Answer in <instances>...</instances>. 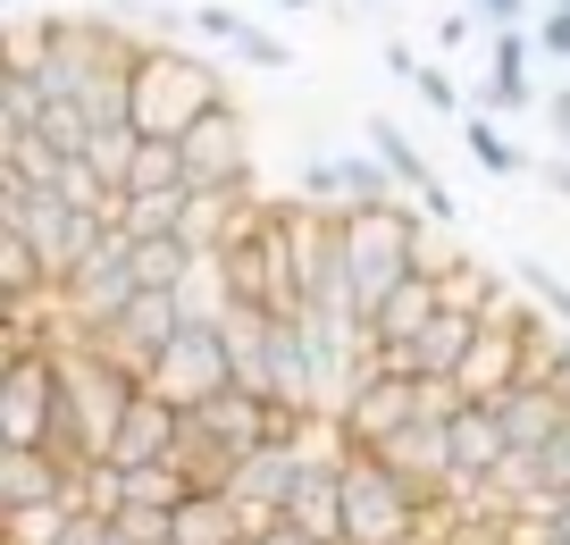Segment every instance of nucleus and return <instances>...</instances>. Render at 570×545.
I'll return each instance as SVG.
<instances>
[{
    "instance_id": "nucleus-1",
    "label": "nucleus",
    "mask_w": 570,
    "mask_h": 545,
    "mask_svg": "<svg viewBox=\"0 0 570 545\" xmlns=\"http://www.w3.org/2000/svg\"><path fill=\"white\" fill-rule=\"evenodd\" d=\"M218 101H235V93L202 51H185V42H142V59H135V135L142 143H185Z\"/></svg>"
},
{
    "instance_id": "nucleus-2",
    "label": "nucleus",
    "mask_w": 570,
    "mask_h": 545,
    "mask_svg": "<svg viewBox=\"0 0 570 545\" xmlns=\"http://www.w3.org/2000/svg\"><path fill=\"white\" fill-rule=\"evenodd\" d=\"M428 227H436V218H428L420 202H386V211L344 218V269H353L361 319H370L377 302H386L394 285L411 278V252H420V235H428Z\"/></svg>"
},
{
    "instance_id": "nucleus-3",
    "label": "nucleus",
    "mask_w": 570,
    "mask_h": 545,
    "mask_svg": "<svg viewBox=\"0 0 570 545\" xmlns=\"http://www.w3.org/2000/svg\"><path fill=\"white\" fill-rule=\"evenodd\" d=\"M428 520V487H411L386 454H353L344 470V537L353 545H411Z\"/></svg>"
},
{
    "instance_id": "nucleus-4",
    "label": "nucleus",
    "mask_w": 570,
    "mask_h": 545,
    "mask_svg": "<svg viewBox=\"0 0 570 545\" xmlns=\"http://www.w3.org/2000/svg\"><path fill=\"white\" fill-rule=\"evenodd\" d=\"M0 227H18L26 244L42 252L51 285H68L76 269H85L92 252H101L109 218H101V211H76V202H59V194H0Z\"/></svg>"
},
{
    "instance_id": "nucleus-5",
    "label": "nucleus",
    "mask_w": 570,
    "mask_h": 545,
    "mask_svg": "<svg viewBox=\"0 0 570 545\" xmlns=\"http://www.w3.org/2000/svg\"><path fill=\"white\" fill-rule=\"evenodd\" d=\"M177 152H185V185H194V194H252V185H261V176H252V118H244V101H218Z\"/></svg>"
},
{
    "instance_id": "nucleus-6",
    "label": "nucleus",
    "mask_w": 570,
    "mask_h": 545,
    "mask_svg": "<svg viewBox=\"0 0 570 545\" xmlns=\"http://www.w3.org/2000/svg\"><path fill=\"white\" fill-rule=\"evenodd\" d=\"M142 387L160 395V403H177V411L218 403V395L235 387V352H227V335H218V328H185L177 344L151 361V378H142Z\"/></svg>"
},
{
    "instance_id": "nucleus-7",
    "label": "nucleus",
    "mask_w": 570,
    "mask_h": 545,
    "mask_svg": "<svg viewBox=\"0 0 570 545\" xmlns=\"http://www.w3.org/2000/svg\"><path fill=\"white\" fill-rule=\"evenodd\" d=\"M294 194L320 202L327 218H361V211L403 202V185L386 176V159H377V152H320V159H303V185H294Z\"/></svg>"
},
{
    "instance_id": "nucleus-8",
    "label": "nucleus",
    "mask_w": 570,
    "mask_h": 545,
    "mask_svg": "<svg viewBox=\"0 0 570 545\" xmlns=\"http://www.w3.org/2000/svg\"><path fill=\"white\" fill-rule=\"evenodd\" d=\"M59 294H68V319H76V328H85V335H101L109 319H118L126 302L142 294V285H135V235H118V227H109V235H101V252H92V261L76 269V278L59 285Z\"/></svg>"
},
{
    "instance_id": "nucleus-9",
    "label": "nucleus",
    "mask_w": 570,
    "mask_h": 545,
    "mask_svg": "<svg viewBox=\"0 0 570 545\" xmlns=\"http://www.w3.org/2000/svg\"><path fill=\"white\" fill-rule=\"evenodd\" d=\"M59 411V361L51 352H18L0 361V445H42Z\"/></svg>"
},
{
    "instance_id": "nucleus-10",
    "label": "nucleus",
    "mask_w": 570,
    "mask_h": 545,
    "mask_svg": "<svg viewBox=\"0 0 570 545\" xmlns=\"http://www.w3.org/2000/svg\"><path fill=\"white\" fill-rule=\"evenodd\" d=\"M177 335H185V311H177V294H135V302H126V311L109 319L101 335H92V344H101L109 361H118V370L151 378V361H160V352L177 344Z\"/></svg>"
},
{
    "instance_id": "nucleus-11",
    "label": "nucleus",
    "mask_w": 570,
    "mask_h": 545,
    "mask_svg": "<svg viewBox=\"0 0 570 545\" xmlns=\"http://www.w3.org/2000/svg\"><path fill=\"white\" fill-rule=\"evenodd\" d=\"M76 478L85 470H68V461L42 454V445H0V520H9V512H51V504L76 512Z\"/></svg>"
},
{
    "instance_id": "nucleus-12",
    "label": "nucleus",
    "mask_w": 570,
    "mask_h": 545,
    "mask_svg": "<svg viewBox=\"0 0 570 545\" xmlns=\"http://www.w3.org/2000/svg\"><path fill=\"white\" fill-rule=\"evenodd\" d=\"M370 152L386 159V176H394V185H403L411 202H420L428 218H436V227H453V235H462V202H453L445 185H436V168H428V152H420V143H411V135H403V126H394V118H370Z\"/></svg>"
},
{
    "instance_id": "nucleus-13",
    "label": "nucleus",
    "mask_w": 570,
    "mask_h": 545,
    "mask_svg": "<svg viewBox=\"0 0 570 545\" xmlns=\"http://www.w3.org/2000/svg\"><path fill=\"white\" fill-rule=\"evenodd\" d=\"M177 445H185V411L142 387L135 411H126V428H118V445H109V461H118V470H168Z\"/></svg>"
},
{
    "instance_id": "nucleus-14",
    "label": "nucleus",
    "mask_w": 570,
    "mask_h": 545,
    "mask_svg": "<svg viewBox=\"0 0 570 545\" xmlns=\"http://www.w3.org/2000/svg\"><path fill=\"white\" fill-rule=\"evenodd\" d=\"M495 420H503V437H512V454H537V461H546V445L570 428V395L546 387V378H529V387H512V395L495 403Z\"/></svg>"
},
{
    "instance_id": "nucleus-15",
    "label": "nucleus",
    "mask_w": 570,
    "mask_h": 545,
    "mask_svg": "<svg viewBox=\"0 0 570 545\" xmlns=\"http://www.w3.org/2000/svg\"><path fill=\"white\" fill-rule=\"evenodd\" d=\"M436 311H445L436 278H403V285H394V294L370 311V344H386V352H411L428 328H436Z\"/></svg>"
},
{
    "instance_id": "nucleus-16",
    "label": "nucleus",
    "mask_w": 570,
    "mask_h": 545,
    "mask_svg": "<svg viewBox=\"0 0 570 545\" xmlns=\"http://www.w3.org/2000/svg\"><path fill=\"white\" fill-rule=\"evenodd\" d=\"M194 35L227 42V51L252 59V68H294V42H277L268 26H252L244 9H227V0H202V9H194Z\"/></svg>"
},
{
    "instance_id": "nucleus-17",
    "label": "nucleus",
    "mask_w": 570,
    "mask_h": 545,
    "mask_svg": "<svg viewBox=\"0 0 570 545\" xmlns=\"http://www.w3.org/2000/svg\"><path fill=\"white\" fill-rule=\"evenodd\" d=\"M386 461L411 478V487H428V495L462 487V470H453V428H428V420H411L403 437L386 445Z\"/></svg>"
},
{
    "instance_id": "nucleus-18",
    "label": "nucleus",
    "mask_w": 570,
    "mask_h": 545,
    "mask_svg": "<svg viewBox=\"0 0 570 545\" xmlns=\"http://www.w3.org/2000/svg\"><path fill=\"white\" fill-rule=\"evenodd\" d=\"M529 42L537 35H487V101L495 109H546V93L529 85Z\"/></svg>"
},
{
    "instance_id": "nucleus-19",
    "label": "nucleus",
    "mask_w": 570,
    "mask_h": 545,
    "mask_svg": "<svg viewBox=\"0 0 570 545\" xmlns=\"http://www.w3.org/2000/svg\"><path fill=\"white\" fill-rule=\"evenodd\" d=\"M285 528H303L320 545H344V470H303V487L285 504Z\"/></svg>"
},
{
    "instance_id": "nucleus-20",
    "label": "nucleus",
    "mask_w": 570,
    "mask_h": 545,
    "mask_svg": "<svg viewBox=\"0 0 570 545\" xmlns=\"http://www.w3.org/2000/svg\"><path fill=\"white\" fill-rule=\"evenodd\" d=\"M168 545H252L235 495H185L177 520H168Z\"/></svg>"
},
{
    "instance_id": "nucleus-21",
    "label": "nucleus",
    "mask_w": 570,
    "mask_h": 545,
    "mask_svg": "<svg viewBox=\"0 0 570 545\" xmlns=\"http://www.w3.org/2000/svg\"><path fill=\"white\" fill-rule=\"evenodd\" d=\"M59 168H68V159L42 135H0V194H51Z\"/></svg>"
},
{
    "instance_id": "nucleus-22",
    "label": "nucleus",
    "mask_w": 570,
    "mask_h": 545,
    "mask_svg": "<svg viewBox=\"0 0 570 545\" xmlns=\"http://www.w3.org/2000/svg\"><path fill=\"white\" fill-rule=\"evenodd\" d=\"M185 211H194V185H177V194H126L118 202V235L168 244V235H185Z\"/></svg>"
},
{
    "instance_id": "nucleus-23",
    "label": "nucleus",
    "mask_w": 570,
    "mask_h": 545,
    "mask_svg": "<svg viewBox=\"0 0 570 545\" xmlns=\"http://www.w3.org/2000/svg\"><path fill=\"white\" fill-rule=\"evenodd\" d=\"M51 285V269H42V252L26 244L18 227H0V302H26V294H42Z\"/></svg>"
},
{
    "instance_id": "nucleus-24",
    "label": "nucleus",
    "mask_w": 570,
    "mask_h": 545,
    "mask_svg": "<svg viewBox=\"0 0 570 545\" xmlns=\"http://www.w3.org/2000/svg\"><path fill=\"white\" fill-rule=\"evenodd\" d=\"M512 285L553 319V328H570V278H562V269H546L537 252H520V261H512Z\"/></svg>"
},
{
    "instance_id": "nucleus-25",
    "label": "nucleus",
    "mask_w": 570,
    "mask_h": 545,
    "mask_svg": "<svg viewBox=\"0 0 570 545\" xmlns=\"http://www.w3.org/2000/svg\"><path fill=\"white\" fill-rule=\"evenodd\" d=\"M185 269H194V252H185L177 235H168V244H135V285L142 294H177Z\"/></svg>"
},
{
    "instance_id": "nucleus-26",
    "label": "nucleus",
    "mask_w": 570,
    "mask_h": 545,
    "mask_svg": "<svg viewBox=\"0 0 570 545\" xmlns=\"http://www.w3.org/2000/svg\"><path fill=\"white\" fill-rule=\"evenodd\" d=\"M42 109H51V101H42V85H35V76L0 68V135H35V126H42Z\"/></svg>"
},
{
    "instance_id": "nucleus-27",
    "label": "nucleus",
    "mask_w": 570,
    "mask_h": 545,
    "mask_svg": "<svg viewBox=\"0 0 570 545\" xmlns=\"http://www.w3.org/2000/svg\"><path fill=\"white\" fill-rule=\"evenodd\" d=\"M462 152H470V159H479V168H487V176H520V168H529V159H520V152H512V135H503V126H495V118H462Z\"/></svg>"
},
{
    "instance_id": "nucleus-28",
    "label": "nucleus",
    "mask_w": 570,
    "mask_h": 545,
    "mask_svg": "<svg viewBox=\"0 0 570 545\" xmlns=\"http://www.w3.org/2000/svg\"><path fill=\"white\" fill-rule=\"evenodd\" d=\"M177 185H185V152H177V143H142L126 194H177Z\"/></svg>"
},
{
    "instance_id": "nucleus-29",
    "label": "nucleus",
    "mask_w": 570,
    "mask_h": 545,
    "mask_svg": "<svg viewBox=\"0 0 570 545\" xmlns=\"http://www.w3.org/2000/svg\"><path fill=\"white\" fill-rule=\"evenodd\" d=\"M411 93H420L428 109H445V118H462V85H453L436 59H420V76H411Z\"/></svg>"
},
{
    "instance_id": "nucleus-30",
    "label": "nucleus",
    "mask_w": 570,
    "mask_h": 545,
    "mask_svg": "<svg viewBox=\"0 0 570 545\" xmlns=\"http://www.w3.org/2000/svg\"><path fill=\"white\" fill-rule=\"evenodd\" d=\"M537 51L570 59V9H546V0H537Z\"/></svg>"
},
{
    "instance_id": "nucleus-31",
    "label": "nucleus",
    "mask_w": 570,
    "mask_h": 545,
    "mask_svg": "<svg viewBox=\"0 0 570 545\" xmlns=\"http://www.w3.org/2000/svg\"><path fill=\"white\" fill-rule=\"evenodd\" d=\"M470 18H487L495 35H512V26H529V0H470Z\"/></svg>"
},
{
    "instance_id": "nucleus-32",
    "label": "nucleus",
    "mask_w": 570,
    "mask_h": 545,
    "mask_svg": "<svg viewBox=\"0 0 570 545\" xmlns=\"http://www.w3.org/2000/svg\"><path fill=\"white\" fill-rule=\"evenodd\" d=\"M109 528H118V520H92V512H76V520H68V537H59V545H109Z\"/></svg>"
},
{
    "instance_id": "nucleus-33",
    "label": "nucleus",
    "mask_w": 570,
    "mask_h": 545,
    "mask_svg": "<svg viewBox=\"0 0 570 545\" xmlns=\"http://www.w3.org/2000/svg\"><path fill=\"white\" fill-rule=\"evenodd\" d=\"M546 126H553V143L570 152V85H553V93H546Z\"/></svg>"
},
{
    "instance_id": "nucleus-34",
    "label": "nucleus",
    "mask_w": 570,
    "mask_h": 545,
    "mask_svg": "<svg viewBox=\"0 0 570 545\" xmlns=\"http://www.w3.org/2000/svg\"><path fill=\"white\" fill-rule=\"evenodd\" d=\"M436 51H470V9H445V26H436Z\"/></svg>"
},
{
    "instance_id": "nucleus-35",
    "label": "nucleus",
    "mask_w": 570,
    "mask_h": 545,
    "mask_svg": "<svg viewBox=\"0 0 570 545\" xmlns=\"http://www.w3.org/2000/svg\"><path fill=\"white\" fill-rule=\"evenodd\" d=\"M537 185H553V194L570 202V152H553V159H537Z\"/></svg>"
},
{
    "instance_id": "nucleus-36",
    "label": "nucleus",
    "mask_w": 570,
    "mask_h": 545,
    "mask_svg": "<svg viewBox=\"0 0 570 545\" xmlns=\"http://www.w3.org/2000/svg\"><path fill=\"white\" fill-rule=\"evenodd\" d=\"M252 545H320V537H303V528H268V537H252Z\"/></svg>"
},
{
    "instance_id": "nucleus-37",
    "label": "nucleus",
    "mask_w": 570,
    "mask_h": 545,
    "mask_svg": "<svg viewBox=\"0 0 570 545\" xmlns=\"http://www.w3.org/2000/svg\"><path fill=\"white\" fill-rule=\"evenodd\" d=\"M277 9H320V0H277Z\"/></svg>"
},
{
    "instance_id": "nucleus-38",
    "label": "nucleus",
    "mask_w": 570,
    "mask_h": 545,
    "mask_svg": "<svg viewBox=\"0 0 570 545\" xmlns=\"http://www.w3.org/2000/svg\"><path fill=\"white\" fill-rule=\"evenodd\" d=\"M109 545H135V537H126V528H109Z\"/></svg>"
},
{
    "instance_id": "nucleus-39",
    "label": "nucleus",
    "mask_w": 570,
    "mask_h": 545,
    "mask_svg": "<svg viewBox=\"0 0 570 545\" xmlns=\"http://www.w3.org/2000/svg\"><path fill=\"white\" fill-rule=\"evenodd\" d=\"M0 9H26V0H0Z\"/></svg>"
},
{
    "instance_id": "nucleus-40",
    "label": "nucleus",
    "mask_w": 570,
    "mask_h": 545,
    "mask_svg": "<svg viewBox=\"0 0 570 545\" xmlns=\"http://www.w3.org/2000/svg\"><path fill=\"white\" fill-rule=\"evenodd\" d=\"M546 9H570V0H546Z\"/></svg>"
},
{
    "instance_id": "nucleus-41",
    "label": "nucleus",
    "mask_w": 570,
    "mask_h": 545,
    "mask_svg": "<svg viewBox=\"0 0 570 545\" xmlns=\"http://www.w3.org/2000/svg\"><path fill=\"white\" fill-rule=\"evenodd\" d=\"M411 545H436V537H411Z\"/></svg>"
},
{
    "instance_id": "nucleus-42",
    "label": "nucleus",
    "mask_w": 570,
    "mask_h": 545,
    "mask_svg": "<svg viewBox=\"0 0 570 545\" xmlns=\"http://www.w3.org/2000/svg\"><path fill=\"white\" fill-rule=\"evenodd\" d=\"M553 545H570V537H553Z\"/></svg>"
}]
</instances>
